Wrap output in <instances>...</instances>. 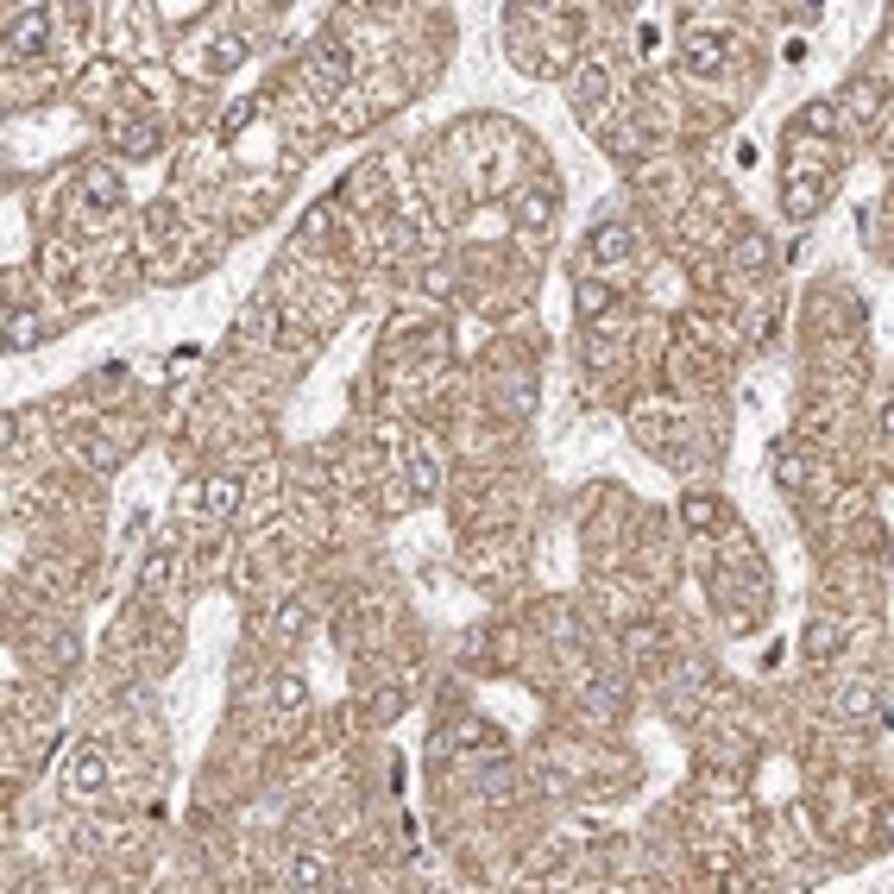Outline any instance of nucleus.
Instances as JSON below:
<instances>
[{
	"label": "nucleus",
	"instance_id": "12",
	"mask_svg": "<svg viewBox=\"0 0 894 894\" xmlns=\"http://www.w3.org/2000/svg\"><path fill=\"white\" fill-rule=\"evenodd\" d=\"M170 573H177V560H170V554L145 560V573H139V592H164V586H170Z\"/></svg>",
	"mask_w": 894,
	"mask_h": 894
},
{
	"label": "nucleus",
	"instance_id": "14",
	"mask_svg": "<svg viewBox=\"0 0 894 894\" xmlns=\"http://www.w3.org/2000/svg\"><path fill=\"white\" fill-rule=\"evenodd\" d=\"M120 145H126L133 158H145V152L158 145V126H120Z\"/></svg>",
	"mask_w": 894,
	"mask_h": 894
},
{
	"label": "nucleus",
	"instance_id": "15",
	"mask_svg": "<svg viewBox=\"0 0 894 894\" xmlns=\"http://www.w3.org/2000/svg\"><path fill=\"white\" fill-rule=\"evenodd\" d=\"M7 334H13V347H32V334H39V316H32V309H13V316H7Z\"/></svg>",
	"mask_w": 894,
	"mask_h": 894
},
{
	"label": "nucleus",
	"instance_id": "17",
	"mask_svg": "<svg viewBox=\"0 0 894 894\" xmlns=\"http://www.w3.org/2000/svg\"><path fill=\"white\" fill-rule=\"evenodd\" d=\"M435 479H441V473H435V460H429V454H416V466H410V485H416V498H429V491H435Z\"/></svg>",
	"mask_w": 894,
	"mask_h": 894
},
{
	"label": "nucleus",
	"instance_id": "9",
	"mask_svg": "<svg viewBox=\"0 0 894 894\" xmlns=\"http://www.w3.org/2000/svg\"><path fill=\"white\" fill-rule=\"evenodd\" d=\"M838 643H844V630H838L831 618H819V624L806 630V655H812V662H825V655H838Z\"/></svg>",
	"mask_w": 894,
	"mask_h": 894
},
{
	"label": "nucleus",
	"instance_id": "4",
	"mask_svg": "<svg viewBox=\"0 0 894 894\" xmlns=\"http://www.w3.org/2000/svg\"><path fill=\"white\" fill-rule=\"evenodd\" d=\"M45 13H20L13 20V32H7V45H13V57H32V51H45Z\"/></svg>",
	"mask_w": 894,
	"mask_h": 894
},
{
	"label": "nucleus",
	"instance_id": "19",
	"mask_svg": "<svg viewBox=\"0 0 894 894\" xmlns=\"http://www.w3.org/2000/svg\"><path fill=\"white\" fill-rule=\"evenodd\" d=\"M762 246H768V239H743V246H737V265H743V271H762V265H768Z\"/></svg>",
	"mask_w": 894,
	"mask_h": 894
},
{
	"label": "nucleus",
	"instance_id": "10",
	"mask_svg": "<svg viewBox=\"0 0 894 894\" xmlns=\"http://www.w3.org/2000/svg\"><path fill=\"white\" fill-rule=\"evenodd\" d=\"M800 126H806V133H838V101H812V108L800 114Z\"/></svg>",
	"mask_w": 894,
	"mask_h": 894
},
{
	"label": "nucleus",
	"instance_id": "23",
	"mask_svg": "<svg viewBox=\"0 0 894 894\" xmlns=\"http://www.w3.org/2000/svg\"><path fill=\"white\" fill-rule=\"evenodd\" d=\"M579 309H586V316L605 309V290H599V283H579Z\"/></svg>",
	"mask_w": 894,
	"mask_h": 894
},
{
	"label": "nucleus",
	"instance_id": "22",
	"mask_svg": "<svg viewBox=\"0 0 894 894\" xmlns=\"http://www.w3.org/2000/svg\"><path fill=\"white\" fill-rule=\"evenodd\" d=\"M775 473H781V485H800V479H806V460H794V454H781V460H775Z\"/></svg>",
	"mask_w": 894,
	"mask_h": 894
},
{
	"label": "nucleus",
	"instance_id": "8",
	"mask_svg": "<svg viewBox=\"0 0 894 894\" xmlns=\"http://www.w3.org/2000/svg\"><path fill=\"white\" fill-rule=\"evenodd\" d=\"M202 510H208V516H233V510H239V485H233V479H214V485L202 491Z\"/></svg>",
	"mask_w": 894,
	"mask_h": 894
},
{
	"label": "nucleus",
	"instance_id": "2",
	"mask_svg": "<svg viewBox=\"0 0 894 894\" xmlns=\"http://www.w3.org/2000/svg\"><path fill=\"white\" fill-rule=\"evenodd\" d=\"M586 246H592V258H599V265H624V258H630V227L605 221V227H592Z\"/></svg>",
	"mask_w": 894,
	"mask_h": 894
},
{
	"label": "nucleus",
	"instance_id": "21",
	"mask_svg": "<svg viewBox=\"0 0 894 894\" xmlns=\"http://www.w3.org/2000/svg\"><path fill=\"white\" fill-rule=\"evenodd\" d=\"M82 460H89V466H114L120 454H114V441H89V447H82Z\"/></svg>",
	"mask_w": 894,
	"mask_h": 894
},
{
	"label": "nucleus",
	"instance_id": "16",
	"mask_svg": "<svg viewBox=\"0 0 894 894\" xmlns=\"http://www.w3.org/2000/svg\"><path fill=\"white\" fill-rule=\"evenodd\" d=\"M290 881H303V888H322V881H328V869H322L316 856H296V863H290Z\"/></svg>",
	"mask_w": 894,
	"mask_h": 894
},
{
	"label": "nucleus",
	"instance_id": "20",
	"mask_svg": "<svg viewBox=\"0 0 894 894\" xmlns=\"http://www.w3.org/2000/svg\"><path fill=\"white\" fill-rule=\"evenodd\" d=\"M271 699H277L283 712H290V706H303V681H277V687H271Z\"/></svg>",
	"mask_w": 894,
	"mask_h": 894
},
{
	"label": "nucleus",
	"instance_id": "1",
	"mask_svg": "<svg viewBox=\"0 0 894 894\" xmlns=\"http://www.w3.org/2000/svg\"><path fill=\"white\" fill-rule=\"evenodd\" d=\"M573 101H579L586 120H605V114H612V70H605V64H586V70L573 76Z\"/></svg>",
	"mask_w": 894,
	"mask_h": 894
},
{
	"label": "nucleus",
	"instance_id": "7",
	"mask_svg": "<svg viewBox=\"0 0 894 894\" xmlns=\"http://www.w3.org/2000/svg\"><path fill=\"white\" fill-rule=\"evenodd\" d=\"M548 214H554V195H548V189H516V221H523V227H542Z\"/></svg>",
	"mask_w": 894,
	"mask_h": 894
},
{
	"label": "nucleus",
	"instance_id": "18",
	"mask_svg": "<svg viewBox=\"0 0 894 894\" xmlns=\"http://www.w3.org/2000/svg\"><path fill=\"white\" fill-rule=\"evenodd\" d=\"M687 523H693V529H712V523H718V504H712V498H687Z\"/></svg>",
	"mask_w": 894,
	"mask_h": 894
},
{
	"label": "nucleus",
	"instance_id": "3",
	"mask_svg": "<svg viewBox=\"0 0 894 894\" xmlns=\"http://www.w3.org/2000/svg\"><path fill=\"white\" fill-rule=\"evenodd\" d=\"M787 214L794 221H806V214H819V202H825V177H787Z\"/></svg>",
	"mask_w": 894,
	"mask_h": 894
},
{
	"label": "nucleus",
	"instance_id": "11",
	"mask_svg": "<svg viewBox=\"0 0 894 894\" xmlns=\"http://www.w3.org/2000/svg\"><path fill=\"white\" fill-rule=\"evenodd\" d=\"M239 334H246V341H271V303H252V309L239 316Z\"/></svg>",
	"mask_w": 894,
	"mask_h": 894
},
{
	"label": "nucleus",
	"instance_id": "6",
	"mask_svg": "<svg viewBox=\"0 0 894 894\" xmlns=\"http://www.w3.org/2000/svg\"><path fill=\"white\" fill-rule=\"evenodd\" d=\"M82 189H89V202H95V208H114V202H120V177H114L108 164H95V170L82 177Z\"/></svg>",
	"mask_w": 894,
	"mask_h": 894
},
{
	"label": "nucleus",
	"instance_id": "5",
	"mask_svg": "<svg viewBox=\"0 0 894 894\" xmlns=\"http://www.w3.org/2000/svg\"><path fill=\"white\" fill-rule=\"evenodd\" d=\"M687 70H693V76H718V70H725V45L693 32V39H687Z\"/></svg>",
	"mask_w": 894,
	"mask_h": 894
},
{
	"label": "nucleus",
	"instance_id": "13",
	"mask_svg": "<svg viewBox=\"0 0 894 894\" xmlns=\"http://www.w3.org/2000/svg\"><path fill=\"white\" fill-rule=\"evenodd\" d=\"M101 775H108V768H101V756L89 750V756L76 762V775H70V781H76V794H95V787H101Z\"/></svg>",
	"mask_w": 894,
	"mask_h": 894
},
{
	"label": "nucleus",
	"instance_id": "24",
	"mask_svg": "<svg viewBox=\"0 0 894 894\" xmlns=\"http://www.w3.org/2000/svg\"><path fill=\"white\" fill-rule=\"evenodd\" d=\"M303 233H309V239L328 233V208H309V214H303Z\"/></svg>",
	"mask_w": 894,
	"mask_h": 894
}]
</instances>
